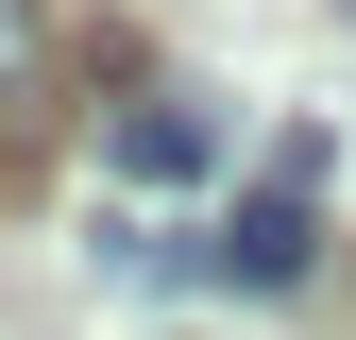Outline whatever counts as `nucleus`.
Masks as SVG:
<instances>
[{
	"label": "nucleus",
	"instance_id": "3",
	"mask_svg": "<svg viewBox=\"0 0 356 340\" xmlns=\"http://www.w3.org/2000/svg\"><path fill=\"white\" fill-rule=\"evenodd\" d=\"M102 272H119V289H204V238H170V222H102Z\"/></svg>",
	"mask_w": 356,
	"mask_h": 340
},
{
	"label": "nucleus",
	"instance_id": "5",
	"mask_svg": "<svg viewBox=\"0 0 356 340\" xmlns=\"http://www.w3.org/2000/svg\"><path fill=\"white\" fill-rule=\"evenodd\" d=\"M339 17H356V0H339Z\"/></svg>",
	"mask_w": 356,
	"mask_h": 340
},
{
	"label": "nucleus",
	"instance_id": "2",
	"mask_svg": "<svg viewBox=\"0 0 356 340\" xmlns=\"http://www.w3.org/2000/svg\"><path fill=\"white\" fill-rule=\"evenodd\" d=\"M102 170H119V187H204V170H220V119L153 85V102H119V119H102Z\"/></svg>",
	"mask_w": 356,
	"mask_h": 340
},
{
	"label": "nucleus",
	"instance_id": "4",
	"mask_svg": "<svg viewBox=\"0 0 356 340\" xmlns=\"http://www.w3.org/2000/svg\"><path fill=\"white\" fill-rule=\"evenodd\" d=\"M34 85H51V17H34V0H0V119H17Z\"/></svg>",
	"mask_w": 356,
	"mask_h": 340
},
{
	"label": "nucleus",
	"instance_id": "1",
	"mask_svg": "<svg viewBox=\"0 0 356 340\" xmlns=\"http://www.w3.org/2000/svg\"><path fill=\"white\" fill-rule=\"evenodd\" d=\"M323 272V204H305V170H272V187H238L204 222V289H254V307H272V289H305Z\"/></svg>",
	"mask_w": 356,
	"mask_h": 340
}]
</instances>
